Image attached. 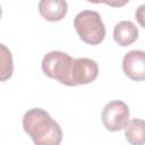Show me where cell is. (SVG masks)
<instances>
[{"instance_id":"obj_7","label":"cell","mask_w":145,"mask_h":145,"mask_svg":"<svg viewBox=\"0 0 145 145\" xmlns=\"http://www.w3.org/2000/svg\"><path fill=\"white\" fill-rule=\"evenodd\" d=\"M68 5L63 0H42L39 2V11L48 22H59L67 14Z\"/></svg>"},{"instance_id":"obj_1","label":"cell","mask_w":145,"mask_h":145,"mask_svg":"<svg viewBox=\"0 0 145 145\" xmlns=\"http://www.w3.org/2000/svg\"><path fill=\"white\" fill-rule=\"evenodd\" d=\"M23 128L35 145H60L62 140L60 125L40 108H33L25 112Z\"/></svg>"},{"instance_id":"obj_5","label":"cell","mask_w":145,"mask_h":145,"mask_svg":"<svg viewBox=\"0 0 145 145\" xmlns=\"http://www.w3.org/2000/svg\"><path fill=\"white\" fill-rule=\"evenodd\" d=\"M97 75H99V67L94 60L88 58L74 59L67 86L89 84L93 80H95Z\"/></svg>"},{"instance_id":"obj_11","label":"cell","mask_w":145,"mask_h":145,"mask_svg":"<svg viewBox=\"0 0 145 145\" xmlns=\"http://www.w3.org/2000/svg\"><path fill=\"white\" fill-rule=\"evenodd\" d=\"M135 17H136V20L138 22V24L145 28V3L144 5H140L137 9H136V12H135Z\"/></svg>"},{"instance_id":"obj_8","label":"cell","mask_w":145,"mask_h":145,"mask_svg":"<svg viewBox=\"0 0 145 145\" xmlns=\"http://www.w3.org/2000/svg\"><path fill=\"white\" fill-rule=\"evenodd\" d=\"M113 39L120 46H128L138 39V28L130 20H122L113 28Z\"/></svg>"},{"instance_id":"obj_3","label":"cell","mask_w":145,"mask_h":145,"mask_svg":"<svg viewBox=\"0 0 145 145\" xmlns=\"http://www.w3.org/2000/svg\"><path fill=\"white\" fill-rule=\"evenodd\" d=\"M72 61L74 58L66 52L51 51L43 57L42 70L48 77L67 85Z\"/></svg>"},{"instance_id":"obj_4","label":"cell","mask_w":145,"mask_h":145,"mask_svg":"<svg viewBox=\"0 0 145 145\" xmlns=\"http://www.w3.org/2000/svg\"><path fill=\"white\" fill-rule=\"evenodd\" d=\"M101 119L109 131H119L125 129L129 122V108L122 101H111L103 108Z\"/></svg>"},{"instance_id":"obj_10","label":"cell","mask_w":145,"mask_h":145,"mask_svg":"<svg viewBox=\"0 0 145 145\" xmlns=\"http://www.w3.org/2000/svg\"><path fill=\"white\" fill-rule=\"evenodd\" d=\"M1 50H2V54H1V80H6L8 79L11 75H12V70H14V65H12V57H11V52L6 48L5 44H1Z\"/></svg>"},{"instance_id":"obj_6","label":"cell","mask_w":145,"mask_h":145,"mask_svg":"<svg viewBox=\"0 0 145 145\" xmlns=\"http://www.w3.org/2000/svg\"><path fill=\"white\" fill-rule=\"evenodd\" d=\"M122 70L133 80H145V51L131 50L127 52L122 60Z\"/></svg>"},{"instance_id":"obj_2","label":"cell","mask_w":145,"mask_h":145,"mask_svg":"<svg viewBox=\"0 0 145 145\" xmlns=\"http://www.w3.org/2000/svg\"><path fill=\"white\" fill-rule=\"evenodd\" d=\"M74 26L80 40L91 45L100 44L105 37V26L99 12L83 10L75 17Z\"/></svg>"},{"instance_id":"obj_9","label":"cell","mask_w":145,"mask_h":145,"mask_svg":"<svg viewBox=\"0 0 145 145\" xmlns=\"http://www.w3.org/2000/svg\"><path fill=\"white\" fill-rule=\"evenodd\" d=\"M125 136L130 145L145 144V120L133 119L125 128Z\"/></svg>"}]
</instances>
